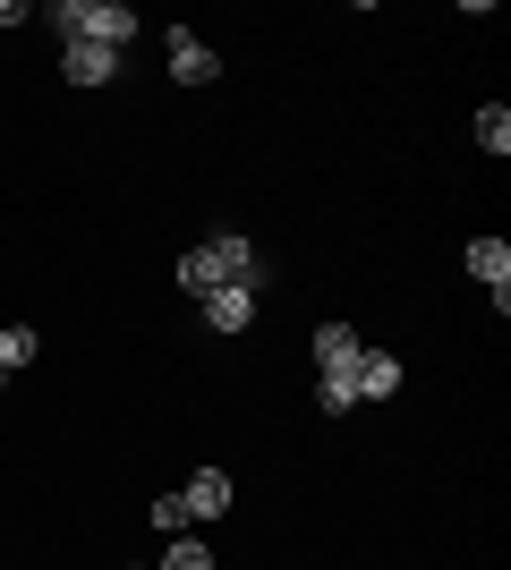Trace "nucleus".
<instances>
[{
  "label": "nucleus",
  "instance_id": "1",
  "mask_svg": "<svg viewBox=\"0 0 511 570\" xmlns=\"http://www.w3.org/2000/svg\"><path fill=\"white\" fill-rule=\"evenodd\" d=\"M179 282H188L196 298H205V289H256V282H265V264H256V247H247L239 230H214L205 247L179 256Z\"/></svg>",
  "mask_w": 511,
  "mask_h": 570
},
{
  "label": "nucleus",
  "instance_id": "2",
  "mask_svg": "<svg viewBox=\"0 0 511 570\" xmlns=\"http://www.w3.org/2000/svg\"><path fill=\"white\" fill-rule=\"evenodd\" d=\"M51 26H60L69 43H102V51H120L128 35H137V9H120V0H60V9H51Z\"/></svg>",
  "mask_w": 511,
  "mask_h": 570
},
{
  "label": "nucleus",
  "instance_id": "3",
  "mask_svg": "<svg viewBox=\"0 0 511 570\" xmlns=\"http://www.w3.org/2000/svg\"><path fill=\"white\" fill-rule=\"evenodd\" d=\"M163 60H170V77H179V86H214V77H222L214 43H205V35H188V26H163Z\"/></svg>",
  "mask_w": 511,
  "mask_h": 570
},
{
  "label": "nucleus",
  "instance_id": "4",
  "mask_svg": "<svg viewBox=\"0 0 511 570\" xmlns=\"http://www.w3.org/2000/svg\"><path fill=\"white\" fill-rule=\"evenodd\" d=\"M469 273L494 289V315H503L511 307V238L503 230H494V238H469Z\"/></svg>",
  "mask_w": 511,
  "mask_h": 570
},
{
  "label": "nucleus",
  "instance_id": "5",
  "mask_svg": "<svg viewBox=\"0 0 511 570\" xmlns=\"http://www.w3.org/2000/svg\"><path fill=\"white\" fill-rule=\"evenodd\" d=\"M60 69H69V86H111V77H120V51H102V43H69V51H60Z\"/></svg>",
  "mask_w": 511,
  "mask_h": 570
},
{
  "label": "nucleus",
  "instance_id": "6",
  "mask_svg": "<svg viewBox=\"0 0 511 570\" xmlns=\"http://www.w3.org/2000/svg\"><path fill=\"white\" fill-rule=\"evenodd\" d=\"M205 324L214 333H247L256 324V289H205Z\"/></svg>",
  "mask_w": 511,
  "mask_h": 570
},
{
  "label": "nucleus",
  "instance_id": "7",
  "mask_svg": "<svg viewBox=\"0 0 511 570\" xmlns=\"http://www.w3.org/2000/svg\"><path fill=\"white\" fill-rule=\"evenodd\" d=\"M179 502H188V520H222V511H230V476H222V469H196Z\"/></svg>",
  "mask_w": 511,
  "mask_h": 570
},
{
  "label": "nucleus",
  "instance_id": "8",
  "mask_svg": "<svg viewBox=\"0 0 511 570\" xmlns=\"http://www.w3.org/2000/svg\"><path fill=\"white\" fill-rule=\"evenodd\" d=\"M401 392V357L392 350H358V401H392Z\"/></svg>",
  "mask_w": 511,
  "mask_h": 570
},
{
  "label": "nucleus",
  "instance_id": "9",
  "mask_svg": "<svg viewBox=\"0 0 511 570\" xmlns=\"http://www.w3.org/2000/svg\"><path fill=\"white\" fill-rule=\"evenodd\" d=\"M316 409H324V417H350V409H358V357H350V366H324Z\"/></svg>",
  "mask_w": 511,
  "mask_h": 570
},
{
  "label": "nucleus",
  "instance_id": "10",
  "mask_svg": "<svg viewBox=\"0 0 511 570\" xmlns=\"http://www.w3.org/2000/svg\"><path fill=\"white\" fill-rule=\"evenodd\" d=\"M358 357V333L350 324H316V366H350Z\"/></svg>",
  "mask_w": 511,
  "mask_h": 570
},
{
  "label": "nucleus",
  "instance_id": "11",
  "mask_svg": "<svg viewBox=\"0 0 511 570\" xmlns=\"http://www.w3.org/2000/svg\"><path fill=\"white\" fill-rule=\"evenodd\" d=\"M478 145H487V154H511V111H503V102L478 111Z\"/></svg>",
  "mask_w": 511,
  "mask_h": 570
},
{
  "label": "nucleus",
  "instance_id": "12",
  "mask_svg": "<svg viewBox=\"0 0 511 570\" xmlns=\"http://www.w3.org/2000/svg\"><path fill=\"white\" fill-rule=\"evenodd\" d=\"M154 570H214V553L196 546V537H170V553H163Z\"/></svg>",
  "mask_w": 511,
  "mask_h": 570
},
{
  "label": "nucleus",
  "instance_id": "13",
  "mask_svg": "<svg viewBox=\"0 0 511 570\" xmlns=\"http://www.w3.org/2000/svg\"><path fill=\"white\" fill-rule=\"evenodd\" d=\"M154 528H163V537H188V502H179V494H154Z\"/></svg>",
  "mask_w": 511,
  "mask_h": 570
},
{
  "label": "nucleus",
  "instance_id": "14",
  "mask_svg": "<svg viewBox=\"0 0 511 570\" xmlns=\"http://www.w3.org/2000/svg\"><path fill=\"white\" fill-rule=\"evenodd\" d=\"M26 357H35V333H26V324H9V333H0V375H9V366H26Z\"/></svg>",
  "mask_w": 511,
  "mask_h": 570
}]
</instances>
